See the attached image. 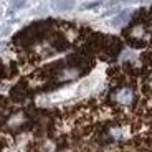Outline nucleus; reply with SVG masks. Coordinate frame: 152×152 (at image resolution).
<instances>
[{
  "mask_svg": "<svg viewBox=\"0 0 152 152\" xmlns=\"http://www.w3.org/2000/svg\"><path fill=\"white\" fill-rule=\"evenodd\" d=\"M73 5H75V0H55V8L60 12L71 10Z\"/></svg>",
  "mask_w": 152,
  "mask_h": 152,
  "instance_id": "nucleus-4",
  "label": "nucleus"
},
{
  "mask_svg": "<svg viewBox=\"0 0 152 152\" xmlns=\"http://www.w3.org/2000/svg\"><path fill=\"white\" fill-rule=\"evenodd\" d=\"M28 122V119H27V116H25V114L22 113V111H20V113H17V114H13V116H12L10 119H8V127H10V129H22L23 126L27 124Z\"/></svg>",
  "mask_w": 152,
  "mask_h": 152,
  "instance_id": "nucleus-3",
  "label": "nucleus"
},
{
  "mask_svg": "<svg viewBox=\"0 0 152 152\" xmlns=\"http://www.w3.org/2000/svg\"><path fill=\"white\" fill-rule=\"evenodd\" d=\"M5 76V66L2 65V61H0V78H4Z\"/></svg>",
  "mask_w": 152,
  "mask_h": 152,
  "instance_id": "nucleus-7",
  "label": "nucleus"
},
{
  "mask_svg": "<svg viewBox=\"0 0 152 152\" xmlns=\"http://www.w3.org/2000/svg\"><path fill=\"white\" fill-rule=\"evenodd\" d=\"M129 17H131L129 12H122V13H119L111 23H113V27H121V25H124V23L129 20Z\"/></svg>",
  "mask_w": 152,
  "mask_h": 152,
  "instance_id": "nucleus-5",
  "label": "nucleus"
},
{
  "mask_svg": "<svg viewBox=\"0 0 152 152\" xmlns=\"http://www.w3.org/2000/svg\"><path fill=\"white\" fill-rule=\"evenodd\" d=\"M23 4H25V0H12V8H20L23 7Z\"/></svg>",
  "mask_w": 152,
  "mask_h": 152,
  "instance_id": "nucleus-6",
  "label": "nucleus"
},
{
  "mask_svg": "<svg viewBox=\"0 0 152 152\" xmlns=\"http://www.w3.org/2000/svg\"><path fill=\"white\" fill-rule=\"evenodd\" d=\"M111 101L119 107H131L136 103V93L131 86H119L111 93Z\"/></svg>",
  "mask_w": 152,
  "mask_h": 152,
  "instance_id": "nucleus-1",
  "label": "nucleus"
},
{
  "mask_svg": "<svg viewBox=\"0 0 152 152\" xmlns=\"http://www.w3.org/2000/svg\"><path fill=\"white\" fill-rule=\"evenodd\" d=\"M127 37H129L131 43H134V45H137V46H142L145 42H147L149 31H147V28H145L144 23H136V25H132V27L129 28Z\"/></svg>",
  "mask_w": 152,
  "mask_h": 152,
  "instance_id": "nucleus-2",
  "label": "nucleus"
}]
</instances>
